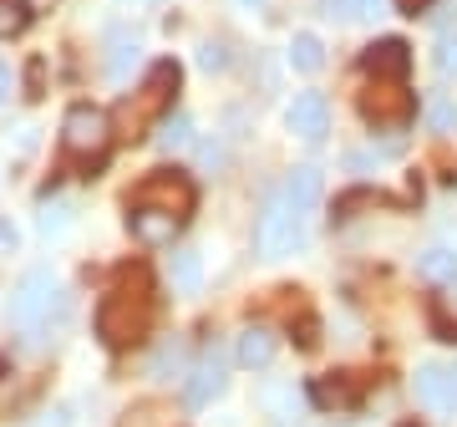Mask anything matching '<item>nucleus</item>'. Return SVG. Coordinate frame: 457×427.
<instances>
[{
  "instance_id": "obj_1",
  "label": "nucleus",
  "mask_w": 457,
  "mask_h": 427,
  "mask_svg": "<svg viewBox=\"0 0 457 427\" xmlns=\"http://www.w3.org/2000/svg\"><path fill=\"white\" fill-rule=\"evenodd\" d=\"M153 321H158V296H153L147 270H128L97 306V336L112 346V351L143 346L147 331H153Z\"/></svg>"
},
{
  "instance_id": "obj_2",
  "label": "nucleus",
  "mask_w": 457,
  "mask_h": 427,
  "mask_svg": "<svg viewBox=\"0 0 457 427\" xmlns=\"http://www.w3.org/2000/svg\"><path fill=\"white\" fill-rule=\"evenodd\" d=\"M173 97H179V62H158L147 71V82L137 87L132 97H122L112 128L122 132V138H143L147 128H158V122L173 113Z\"/></svg>"
},
{
  "instance_id": "obj_3",
  "label": "nucleus",
  "mask_w": 457,
  "mask_h": 427,
  "mask_svg": "<svg viewBox=\"0 0 457 427\" xmlns=\"http://www.w3.org/2000/svg\"><path fill=\"white\" fill-rule=\"evenodd\" d=\"M112 113H102L92 102H77V107H66L62 117V153L66 158H82V163H102L107 148H112Z\"/></svg>"
},
{
  "instance_id": "obj_4",
  "label": "nucleus",
  "mask_w": 457,
  "mask_h": 427,
  "mask_svg": "<svg viewBox=\"0 0 457 427\" xmlns=\"http://www.w3.org/2000/svg\"><path fill=\"white\" fill-rule=\"evenodd\" d=\"M305 239V219L290 209V198L270 194L264 198V209H260V224H254V249H260L264 260H279V255H290L295 245Z\"/></svg>"
},
{
  "instance_id": "obj_5",
  "label": "nucleus",
  "mask_w": 457,
  "mask_h": 427,
  "mask_svg": "<svg viewBox=\"0 0 457 427\" xmlns=\"http://www.w3.org/2000/svg\"><path fill=\"white\" fill-rule=\"evenodd\" d=\"M51 300H56V275H51L46 264H36L26 275L16 280V290H11V306H5V326L16 331H36L41 321L51 315Z\"/></svg>"
},
{
  "instance_id": "obj_6",
  "label": "nucleus",
  "mask_w": 457,
  "mask_h": 427,
  "mask_svg": "<svg viewBox=\"0 0 457 427\" xmlns=\"http://www.w3.org/2000/svg\"><path fill=\"white\" fill-rule=\"evenodd\" d=\"M137 204L143 209H163L173 214V219H188L198 204V188L188 173H179V168H158V173H147L143 183H137Z\"/></svg>"
},
{
  "instance_id": "obj_7",
  "label": "nucleus",
  "mask_w": 457,
  "mask_h": 427,
  "mask_svg": "<svg viewBox=\"0 0 457 427\" xmlns=\"http://www.w3.org/2000/svg\"><path fill=\"white\" fill-rule=\"evenodd\" d=\"M361 117L371 128H407L411 122V92L402 77H371V87L361 92Z\"/></svg>"
},
{
  "instance_id": "obj_8",
  "label": "nucleus",
  "mask_w": 457,
  "mask_h": 427,
  "mask_svg": "<svg viewBox=\"0 0 457 427\" xmlns=\"http://www.w3.org/2000/svg\"><path fill=\"white\" fill-rule=\"evenodd\" d=\"M411 392H417V402H422L427 412L457 417V366H447V362L417 366V377H411Z\"/></svg>"
},
{
  "instance_id": "obj_9",
  "label": "nucleus",
  "mask_w": 457,
  "mask_h": 427,
  "mask_svg": "<svg viewBox=\"0 0 457 427\" xmlns=\"http://www.w3.org/2000/svg\"><path fill=\"white\" fill-rule=\"evenodd\" d=\"M285 128L295 132V138H305V143H320L330 128V102L326 92H300V97L290 102V113H285Z\"/></svg>"
},
{
  "instance_id": "obj_10",
  "label": "nucleus",
  "mask_w": 457,
  "mask_h": 427,
  "mask_svg": "<svg viewBox=\"0 0 457 427\" xmlns=\"http://www.w3.org/2000/svg\"><path fill=\"white\" fill-rule=\"evenodd\" d=\"M361 66H366V77H402V82H407V71H411V46L402 41V36L371 41V46H366V56H361Z\"/></svg>"
},
{
  "instance_id": "obj_11",
  "label": "nucleus",
  "mask_w": 457,
  "mask_h": 427,
  "mask_svg": "<svg viewBox=\"0 0 457 427\" xmlns=\"http://www.w3.org/2000/svg\"><path fill=\"white\" fill-rule=\"evenodd\" d=\"M224 387H228L224 356H219V351L209 346V351H204V362L188 372V387H183V392H188V407H209L213 397H224Z\"/></svg>"
},
{
  "instance_id": "obj_12",
  "label": "nucleus",
  "mask_w": 457,
  "mask_h": 427,
  "mask_svg": "<svg viewBox=\"0 0 457 427\" xmlns=\"http://www.w3.org/2000/svg\"><path fill=\"white\" fill-rule=\"evenodd\" d=\"M179 224H183V219H173V214H163V209H143V204H132V214H128L132 239H137V245H147V249L173 245Z\"/></svg>"
},
{
  "instance_id": "obj_13",
  "label": "nucleus",
  "mask_w": 457,
  "mask_h": 427,
  "mask_svg": "<svg viewBox=\"0 0 457 427\" xmlns=\"http://www.w3.org/2000/svg\"><path fill=\"white\" fill-rule=\"evenodd\" d=\"M137 62H143V41H137V31H128V26L107 31V56H102V71H107L112 82H128Z\"/></svg>"
},
{
  "instance_id": "obj_14",
  "label": "nucleus",
  "mask_w": 457,
  "mask_h": 427,
  "mask_svg": "<svg viewBox=\"0 0 457 427\" xmlns=\"http://www.w3.org/2000/svg\"><path fill=\"white\" fill-rule=\"evenodd\" d=\"M279 194L290 198V209L300 214V219H311V209L320 204V194H326V179H320V168H290L285 173V183H279Z\"/></svg>"
},
{
  "instance_id": "obj_15",
  "label": "nucleus",
  "mask_w": 457,
  "mask_h": 427,
  "mask_svg": "<svg viewBox=\"0 0 457 427\" xmlns=\"http://www.w3.org/2000/svg\"><path fill=\"white\" fill-rule=\"evenodd\" d=\"M275 351H279L275 331L270 326H249V331H239V341H234V362L245 366V372H264V366L275 362Z\"/></svg>"
},
{
  "instance_id": "obj_16",
  "label": "nucleus",
  "mask_w": 457,
  "mask_h": 427,
  "mask_svg": "<svg viewBox=\"0 0 457 427\" xmlns=\"http://www.w3.org/2000/svg\"><path fill=\"white\" fill-rule=\"evenodd\" d=\"M311 402L315 407H326V412H351L361 402V392H356V381L351 377H315L311 381Z\"/></svg>"
},
{
  "instance_id": "obj_17",
  "label": "nucleus",
  "mask_w": 457,
  "mask_h": 427,
  "mask_svg": "<svg viewBox=\"0 0 457 427\" xmlns=\"http://www.w3.org/2000/svg\"><path fill=\"white\" fill-rule=\"evenodd\" d=\"M168 285H173V296H198V285H204L198 249H173L168 255Z\"/></svg>"
},
{
  "instance_id": "obj_18",
  "label": "nucleus",
  "mask_w": 457,
  "mask_h": 427,
  "mask_svg": "<svg viewBox=\"0 0 457 427\" xmlns=\"http://www.w3.org/2000/svg\"><path fill=\"white\" fill-rule=\"evenodd\" d=\"M153 143H158L163 153H188L198 143V138H194V117H188V113H168L163 122L153 128Z\"/></svg>"
},
{
  "instance_id": "obj_19",
  "label": "nucleus",
  "mask_w": 457,
  "mask_h": 427,
  "mask_svg": "<svg viewBox=\"0 0 457 427\" xmlns=\"http://www.w3.org/2000/svg\"><path fill=\"white\" fill-rule=\"evenodd\" d=\"M417 275L422 280H437V285H453L457 280V249L453 245H432L417 255Z\"/></svg>"
},
{
  "instance_id": "obj_20",
  "label": "nucleus",
  "mask_w": 457,
  "mask_h": 427,
  "mask_svg": "<svg viewBox=\"0 0 457 427\" xmlns=\"http://www.w3.org/2000/svg\"><path fill=\"white\" fill-rule=\"evenodd\" d=\"M386 11V0H320V16L341 21V26H351V21H376Z\"/></svg>"
},
{
  "instance_id": "obj_21",
  "label": "nucleus",
  "mask_w": 457,
  "mask_h": 427,
  "mask_svg": "<svg viewBox=\"0 0 457 427\" xmlns=\"http://www.w3.org/2000/svg\"><path fill=\"white\" fill-rule=\"evenodd\" d=\"M290 66H295V71H305V77H315V71L326 66V46H320V36L295 31V41H290Z\"/></svg>"
},
{
  "instance_id": "obj_22",
  "label": "nucleus",
  "mask_w": 457,
  "mask_h": 427,
  "mask_svg": "<svg viewBox=\"0 0 457 427\" xmlns=\"http://www.w3.org/2000/svg\"><path fill=\"white\" fill-rule=\"evenodd\" d=\"M432 326H437L442 341H457V280L442 285V296L432 300Z\"/></svg>"
},
{
  "instance_id": "obj_23",
  "label": "nucleus",
  "mask_w": 457,
  "mask_h": 427,
  "mask_svg": "<svg viewBox=\"0 0 457 427\" xmlns=\"http://www.w3.org/2000/svg\"><path fill=\"white\" fill-rule=\"evenodd\" d=\"M260 407L275 412L279 427H290V417H295V387H290V381H270V387H260Z\"/></svg>"
},
{
  "instance_id": "obj_24",
  "label": "nucleus",
  "mask_w": 457,
  "mask_h": 427,
  "mask_svg": "<svg viewBox=\"0 0 457 427\" xmlns=\"http://www.w3.org/2000/svg\"><path fill=\"white\" fill-rule=\"evenodd\" d=\"M36 224H41V234H46V239H62V234L71 230V204H62V198H46Z\"/></svg>"
},
{
  "instance_id": "obj_25",
  "label": "nucleus",
  "mask_w": 457,
  "mask_h": 427,
  "mask_svg": "<svg viewBox=\"0 0 457 427\" xmlns=\"http://www.w3.org/2000/svg\"><path fill=\"white\" fill-rule=\"evenodd\" d=\"M31 26V5L26 0H0V41H11Z\"/></svg>"
},
{
  "instance_id": "obj_26",
  "label": "nucleus",
  "mask_w": 457,
  "mask_h": 427,
  "mask_svg": "<svg viewBox=\"0 0 457 427\" xmlns=\"http://www.w3.org/2000/svg\"><path fill=\"white\" fill-rule=\"evenodd\" d=\"M427 122H432V132H442V138H457V102L432 97L427 102Z\"/></svg>"
},
{
  "instance_id": "obj_27",
  "label": "nucleus",
  "mask_w": 457,
  "mask_h": 427,
  "mask_svg": "<svg viewBox=\"0 0 457 427\" xmlns=\"http://www.w3.org/2000/svg\"><path fill=\"white\" fill-rule=\"evenodd\" d=\"M168 372H183V351L179 346H163V351L153 356V366H147V377H158V381H168Z\"/></svg>"
},
{
  "instance_id": "obj_28",
  "label": "nucleus",
  "mask_w": 457,
  "mask_h": 427,
  "mask_svg": "<svg viewBox=\"0 0 457 427\" xmlns=\"http://www.w3.org/2000/svg\"><path fill=\"white\" fill-rule=\"evenodd\" d=\"M432 66H437L442 77H457V36H442L437 51H432Z\"/></svg>"
},
{
  "instance_id": "obj_29",
  "label": "nucleus",
  "mask_w": 457,
  "mask_h": 427,
  "mask_svg": "<svg viewBox=\"0 0 457 427\" xmlns=\"http://www.w3.org/2000/svg\"><path fill=\"white\" fill-rule=\"evenodd\" d=\"M198 66H204V71H224V66H228V46H224V41H204V46H198Z\"/></svg>"
},
{
  "instance_id": "obj_30",
  "label": "nucleus",
  "mask_w": 457,
  "mask_h": 427,
  "mask_svg": "<svg viewBox=\"0 0 457 427\" xmlns=\"http://www.w3.org/2000/svg\"><path fill=\"white\" fill-rule=\"evenodd\" d=\"M16 249H21V230L11 219H0V255H16Z\"/></svg>"
},
{
  "instance_id": "obj_31",
  "label": "nucleus",
  "mask_w": 457,
  "mask_h": 427,
  "mask_svg": "<svg viewBox=\"0 0 457 427\" xmlns=\"http://www.w3.org/2000/svg\"><path fill=\"white\" fill-rule=\"evenodd\" d=\"M31 427H71V407H51V412H41V423H31Z\"/></svg>"
},
{
  "instance_id": "obj_32",
  "label": "nucleus",
  "mask_w": 457,
  "mask_h": 427,
  "mask_svg": "<svg viewBox=\"0 0 457 427\" xmlns=\"http://www.w3.org/2000/svg\"><path fill=\"white\" fill-rule=\"evenodd\" d=\"M198 158H204V168H219L224 163V148L219 143H198Z\"/></svg>"
},
{
  "instance_id": "obj_33",
  "label": "nucleus",
  "mask_w": 457,
  "mask_h": 427,
  "mask_svg": "<svg viewBox=\"0 0 457 427\" xmlns=\"http://www.w3.org/2000/svg\"><path fill=\"white\" fill-rule=\"evenodd\" d=\"M11 82H16V77H11V66H5V62H0V102H5V97H11Z\"/></svg>"
},
{
  "instance_id": "obj_34",
  "label": "nucleus",
  "mask_w": 457,
  "mask_h": 427,
  "mask_svg": "<svg viewBox=\"0 0 457 427\" xmlns=\"http://www.w3.org/2000/svg\"><path fill=\"white\" fill-rule=\"evenodd\" d=\"M234 5H239V11H249V16H260V11H264V0H234Z\"/></svg>"
},
{
  "instance_id": "obj_35",
  "label": "nucleus",
  "mask_w": 457,
  "mask_h": 427,
  "mask_svg": "<svg viewBox=\"0 0 457 427\" xmlns=\"http://www.w3.org/2000/svg\"><path fill=\"white\" fill-rule=\"evenodd\" d=\"M117 5H122V11H147L153 0H117Z\"/></svg>"
},
{
  "instance_id": "obj_36",
  "label": "nucleus",
  "mask_w": 457,
  "mask_h": 427,
  "mask_svg": "<svg viewBox=\"0 0 457 427\" xmlns=\"http://www.w3.org/2000/svg\"><path fill=\"white\" fill-rule=\"evenodd\" d=\"M411 16H417V0H411Z\"/></svg>"
}]
</instances>
